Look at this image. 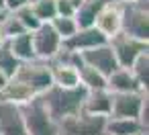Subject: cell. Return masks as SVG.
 <instances>
[{"label":"cell","mask_w":149,"mask_h":135,"mask_svg":"<svg viewBox=\"0 0 149 135\" xmlns=\"http://www.w3.org/2000/svg\"><path fill=\"white\" fill-rule=\"evenodd\" d=\"M4 41H6V39H4V35H2V31H0V45H2Z\"/></svg>","instance_id":"f1b7e54d"},{"label":"cell","mask_w":149,"mask_h":135,"mask_svg":"<svg viewBox=\"0 0 149 135\" xmlns=\"http://www.w3.org/2000/svg\"><path fill=\"white\" fill-rule=\"evenodd\" d=\"M139 135H147V133H139Z\"/></svg>","instance_id":"1f68e13d"},{"label":"cell","mask_w":149,"mask_h":135,"mask_svg":"<svg viewBox=\"0 0 149 135\" xmlns=\"http://www.w3.org/2000/svg\"><path fill=\"white\" fill-rule=\"evenodd\" d=\"M23 6H27V0H4V10L6 13H15Z\"/></svg>","instance_id":"484cf974"},{"label":"cell","mask_w":149,"mask_h":135,"mask_svg":"<svg viewBox=\"0 0 149 135\" xmlns=\"http://www.w3.org/2000/svg\"><path fill=\"white\" fill-rule=\"evenodd\" d=\"M94 29L106 39L120 33V2L106 4L94 19Z\"/></svg>","instance_id":"8fae6325"},{"label":"cell","mask_w":149,"mask_h":135,"mask_svg":"<svg viewBox=\"0 0 149 135\" xmlns=\"http://www.w3.org/2000/svg\"><path fill=\"white\" fill-rule=\"evenodd\" d=\"M145 104H147V92L110 94V117L108 119H135V121H139Z\"/></svg>","instance_id":"52a82bcc"},{"label":"cell","mask_w":149,"mask_h":135,"mask_svg":"<svg viewBox=\"0 0 149 135\" xmlns=\"http://www.w3.org/2000/svg\"><path fill=\"white\" fill-rule=\"evenodd\" d=\"M33 35V49H35V59L39 62H53L55 55L61 51V39L55 35V31L51 29L49 23L41 25L37 31L31 33Z\"/></svg>","instance_id":"ba28073f"},{"label":"cell","mask_w":149,"mask_h":135,"mask_svg":"<svg viewBox=\"0 0 149 135\" xmlns=\"http://www.w3.org/2000/svg\"><path fill=\"white\" fill-rule=\"evenodd\" d=\"M82 2L84 0H55V13L57 17H74Z\"/></svg>","instance_id":"d4e9b609"},{"label":"cell","mask_w":149,"mask_h":135,"mask_svg":"<svg viewBox=\"0 0 149 135\" xmlns=\"http://www.w3.org/2000/svg\"><path fill=\"white\" fill-rule=\"evenodd\" d=\"M13 55L21 62V64H27V62H33L35 59V49H33V35L31 33H23L19 37H13L6 41Z\"/></svg>","instance_id":"e0dca14e"},{"label":"cell","mask_w":149,"mask_h":135,"mask_svg":"<svg viewBox=\"0 0 149 135\" xmlns=\"http://www.w3.org/2000/svg\"><path fill=\"white\" fill-rule=\"evenodd\" d=\"M29 6H31L33 15L37 17V21H39L41 25L51 23V21L57 17V13H55V0H37V2H33V4H29Z\"/></svg>","instance_id":"7402d4cb"},{"label":"cell","mask_w":149,"mask_h":135,"mask_svg":"<svg viewBox=\"0 0 149 135\" xmlns=\"http://www.w3.org/2000/svg\"><path fill=\"white\" fill-rule=\"evenodd\" d=\"M17 82L25 84L35 96H41L45 94L53 82H51V70H49V64L47 62H39V59H33V62H27V64H21L17 74L13 76Z\"/></svg>","instance_id":"277c9868"},{"label":"cell","mask_w":149,"mask_h":135,"mask_svg":"<svg viewBox=\"0 0 149 135\" xmlns=\"http://www.w3.org/2000/svg\"><path fill=\"white\" fill-rule=\"evenodd\" d=\"M17 19H19V23L23 25V29L27 31V33H33V31H37L39 27H41V23L37 21V17L33 15V10H31V6L27 4V6H23V8H19V10H15L13 13Z\"/></svg>","instance_id":"cb8c5ba5"},{"label":"cell","mask_w":149,"mask_h":135,"mask_svg":"<svg viewBox=\"0 0 149 135\" xmlns=\"http://www.w3.org/2000/svg\"><path fill=\"white\" fill-rule=\"evenodd\" d=\"M104 43H108V39H106L104 35H100L94 27H90V29H78L76 35H72V37L65 39V41H61V47L68 49V51L80 53V51L94 49V47L104 45Z\"/></svg>","instance_id":"7c38bea8"},{"label":"cell","mask_w":149,"mask_h":135,"mask_svg":"<svg viewBox=\"0 0 149 135\" xmlns=\"http://www.w3.org/2000/svg\"><path fill=\"white\" fill-rule=\"evenodd\" d=\"M120 4H133V2H147V0H118Z\"/></svg>","instance_id":"83f0119b"},{"label":"cell","mask_w":149,"mask_h":135,"mask_svg":"<svg viewBox=\"0 0 149 135\" xmlns=\"http://www.w3.org/2000/svg\"><path fill=\"white\" fill-rule=\"evenodd\" d=\"M82 113H86V115H90V117L108 119V117H110V92H108V90H94V92H88L86 98H84Z\"/></svg>","instance_id":"5bb4252c"},{"label":"cell","mask_w":149,"mask_h":135,"mask_svg":"<svg viewBox=\"0 0 149 135\" xmlns=\"http://www.w3.org/2000/svg\"><path fill=\"white\" fill-rule=\"evenodd\" d=\"M120 33L149 43V13L147 2L120 4Z\"/></svg>","instance_id":"3957f363"},{"label":"cell","mask_w":149,"mask_h":135,"mask_svg":"<svg viewBox=\"0 0 149 135\" xmlns=\"http://www.w3.org/2000/svg\"><path fill=\"white\" fill-rule=\"evenodd\" d=\"M0 135H27L21 108L6 100H0Z\"/></svg>","instance_id":"30bf717a"},{"label":"cell","mask_w":149,"mask_h":135,"mask_svg":"<svg viewBox=\"0 0 149 135\" xmlns=\"http://www.w3.org/2000/svg\"><path fill=\"white\" fill-rule=\"evenodd\" d=\"M86 94H88V90H84L82 86H78V88L51 86L45 94H41V100H43L47 113L51 115V119L55 123H59L68 117H74V115L82 113Z\"/></svg>","instance_id":"6da1fadb"},{"label":"cell","mask_w":149,"mask_h":135,"mask_svg":"<svg viewBox=\"0 0 149 135\" xmlns=\"http://www.w3.org/2000/svg\"><path fill=\"white\" fill-rule=\"evenodd\" d=\"M19 108L25 121L27 135H57V123L47 113L41 96H35L33 100L21 104Z\"/></svg>","instance_id":"7a4b0ae2"},{"label":"cell","mask_w":149,"mask_h":135,"mask_svg":"<svg viewBox=\"0 0 149 135\" xmlns=\"http://www.w3.org/2000/svg\"><path fill=\"white\" fill-rule=\"evenodd\" d=\"M110 2H118V0H84L80 4V8L74 15V21L78 25V29H90L94 27V19L96 15Z\"/></svg>","instance_id":"9a60e30c"},{"label":"cell","mask_w":149,"mask_h":135,"mask_svg":"<svg viewBox=\"0 0 149 135\" xmlns=\"http://www.w3.org/2000/svg\"><path fill=\"white\" fill-rule=\"evenodd\" d=\"M0 8H2V10H4V0H0Z\"/></svg>","instance_id":"f546056e"},{"label":"cell","mask_w":149,"mask_h":135,"mask_svg":"<svg viewBox=\"0 0 149 135\" xmlns=\"http://www.w3.org/2000/svg\"><path fill=\"white\" fill-rule=\"evenodd\" d=\"M33 2H37V0H27V4H33Z\"/></svg>","instance_id":"4dcf8cb0"},{"label":"cell","mask_w":149,"mask_h":135,"mask_svg":"<svg viewBox=\"0 0 149 135\" xmlns=\"http://www.w3.org/2000/svg\"><path fill=\"white\" fill-rule=\"evenodd\" d=\"M19 66H21V62L13 55V51H10L8 43L4 41L2 45H0V72H2V74L10 80V78L17 74Z\"/></svg>","instance_id":"44dd1931"},{"label":"cell","mask_w":149,"mask_h":135,"mask_svg":"<svg viewBox=\"0 0 149 135\" xmlns=\"http://www.w3.org/2000/svg\"><path fill=\"white\" fill-rule=\"evenodd\" d=\"M106 119L78 113L57 123V135H104Z\"/></svg>","instance_id":"8992f818"},{"label":"cell","mask_w":149,"mask_h":135,"mask_svg":"<svg viewBox=\"0 0 149 135\" xmlns=\"http://www.w3.org/2000/svg\"><path fill=\"white\" fill-rule=\"evenodd\" d=\"M49 70H51L53 86H57V88H78L80 86V78H78V70L76 68L49 62Z\"/></svg>","instance_id":"2e32d148"},{"label":"cell","mask_w":149,"mask_h":135,"mask_svg":"<svg viewBox=\"0 0 149 135\" xmlns=\"http://www.w3.org/2000/svg\"><path fill=\"white\" fill-rule=\"evenodd\" d=\"M49 25H51V29L55 31V35H57L61 41L70 39V37L76 35V31H78V25H76L74 17H55Z\"/></svg>","instance_id":"603a6c76"},{"label":"cell","mask_w":149,"mask_h":135,"mask_svg":"<svg viewBox=\"0 0 149 135\" xmlns=\"http://www.w3.org/2000/svg\"><path fill=\"white\" fill-rule=\"evenodd\" d=\"M78 78H80V86L88 92H94V90H106V78L96 72L94 68L82 64L78 68Z\"/></svg>","instance_id":"d6986e66"},{"label":"cell","mask_w":149,"mask_h":135,"mask_svg":"<svg viewBox=\"0 0 149 135\" xmlns=\"http://www.w3.org/2000/svg\"><path fill=\"white\" fill-rule=\"evenodd\" d=\"M129 70H131V74L135 76L137 84H139L143 90H147V86H149V51L141 53V55L133 62V66H131Z\"/></svg>","instance_id":"ffe728a7"},{"label":"cell","mask_w":149,"mask_h":135,"mask_svg":"<svg viewBox=\"0 0 149 135\" xmlns=\"http://www.w3.org/2000/svg\"><path fill=\"white\" fill-rule=\"evenodd\" d=\"M8 84V78L2 74V72H0V94H2V90H4V86Z\"/></svg>","instance_id":"4316f807"},{"label":"cell","mask_w":149,"mask_h":135,"mask_svg":"<svg viewBox=\"0 0 149 135\" xmlns=\"http://www.w3.org/2000/svg\"><path fill=\"white\" fill-rule=\"evenodd\" d=\"M108 47L112 49V53H114V57H116V64H118V68H123V70H129V68L133 66V62H135L141 53L149 51V43L139 41V39H135V37H129V35H125V33H118V35L110 37V39H108Z\"/></svg>","instance_id":"5b68a950"},{"label":"cell","mask_w":149,"mask_h":135,"mask_svg":"<svg viewBox=\"0 0 149 135\" xmlns=\"http://www.w3.org/2000/svg\"><path fill=\"white\" fill-rule=\"evenodd\" d=\"M139 133L147 131L135 119H106L104 135H139Z\"/></svg>","instance_id":"ac0fdd59"},{"label":"cell","mask_w":149,"mask_h":135,"mask_svg":"<svg viewBox=\"0 0 149 135\" xmlns=\"http://www.w3.org/2000/svg\"><path fill=\"white\" fill-rule=\"evenodd\" d=\"M106 90H108L110 94L147 92V90H143V88L137 84V80H135V76L131 74V70H123V68H118L114 74H110V76L106 78Z\"/></svg>","instance_id":"4fadbf2b"},{"label":"cell","mask_w":149,"mask_h":135,"mask_svg":"<svg viewBox=\"0 0 149 135\" xmlns=\"http://www.w3.org/2000/svg\"><path fill=\"white\" fill-rule=\"evenodd\" d=\"M80 57H82V64L94 68L96 72H100L104 78H108L110 74H114L118 70V64H116V57L112 53V49L108 47V43L104 45H98L94 49H86V51H80Z\"/></svg>","instance_id":"9c48e42d"}]
</instances>
